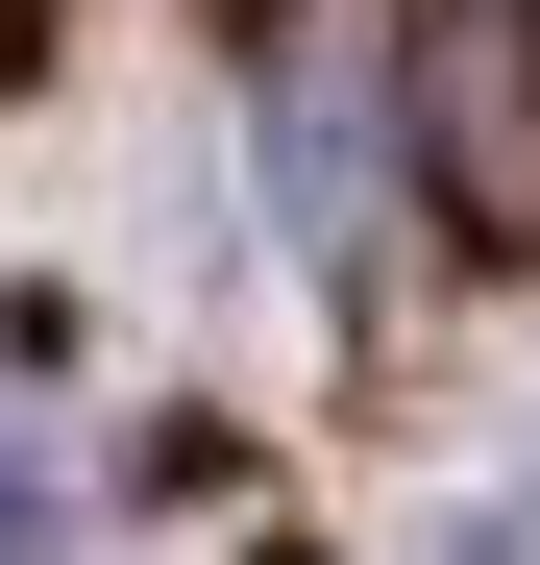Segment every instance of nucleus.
<instances>
[{
  "label": "nucleus",
  "instance_id": "f03ea898",
  "mask_svg": "<svg viewBox=\"0 0 540 565\" xmlns=\"http://www.w3.org/2000/svg\"><path fill=\"white\" fill-rule=\"evenodd\" d=\"M270 198H295V246H369V74L344 50H270Z\"/></svg>",
  "mask_w": 540,
  "mask_h": 565
},
{
  "label": "nucleus",
  "instance_id": "20e7f679",
  "mask_svg": "<svg viewBox=\"0 0 540 565\" xmlns=\"http://www.w3.org/2000/svg\"><path fill=\"white\" fill-rule=\"evenodd\" d=\"M442 565H540V516H467V541H442Z\"/></svg>",
  "mask_w": 540,
  "mask_h": 565
},
{
  "label": "nucleus",
  "instance_id": "7ed1b4c3",
  "mask_svg": "<svg viewBox=\"0 0 540 565\" xmlns=\"http://www.w3.org/2000/svg\"><path fill=\"white\" fill-rule=\"evenodd\" d=\"M0 565H50V492H25V467H0Z\"/></svg>",
  "mask_w": 540,
  "mask_h": 565
},
{
  "label": "nucleus",
  "instance_id": "f257e3e1",
  "mask_svg": "<svg viewBox=\"0 0 540 565\" xmlns=\"http://www.w3.org/2000/svg\"><path fill=\"white\" fill-rule=\"evenodd\" d=\"M418 124H442V198L540 246V0H442V50H418Z\"/></svg>",
  "mask_w": 540,
  "mask_h": 565
},
{
  "label": "nucleus",
  "instance_id": "39448f33",
  "mask_svg": "<svg viewBox=\"0 0 540 565\" xmlns=\"http://www.w3.org/2000/svg\"><path fill=\"white\" fill-rule=\"evenodd\" d=\"M25 25H50V0H0V74H25Z\"/></svg>",
  "mask_w": 540,
  "mask_h": 565
}]
</instances>
